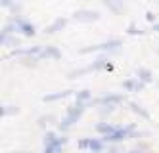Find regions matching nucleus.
Wrapping results in <instances>:
<instances>
[{"instance_id":"7","label":"nucleus","mask_w":159,"mask_h":153,"mask_svg":"<svg viewBox=\"0 0 159 153\" xmlns=\"http://www.w3.org/2000/svg\"><path fill=\"white\" fill-rule=\"evenodd\" d=\"M136 86H138V84H136L134 80H129V82H125V88H130V90H132V88H136Z\"/></svg>"},{"instance_id":"1","label":"nucleus","mask_w":159,"mask_h":153,"mask_svg":"<svg viewBox=\"0 0 159 153\" xmlns=\"http://www.w3.org/2000/svg\"><path fill=\"white\" fill-rule=\"evenodd\" d=\"M75 19L77 21H96L100 19V14L94 10H79L75 11Z\"/></svg>"},{"instance_id":"5","label":"nucleus","mask_w":159,"mask_h":153,"mask_svg":"<svg viewBox=\"0 0 159 153\" xmlns=\"http://www.w3.org/2000/svg\"><path fill=\"white\" fill-rule=\"evenodd\" d=\"M138 77H140L142 80H146V82H150V80H152L150 71H146V69H140V71H138Z\"/></svg>"},{"instance_id":"8","label":"nucleus","mask_w":159,"mask_h":153,"mask_svg":"<svg viewBox=\"0 0 159 153\" xmlns=\"http://www.w3.org/2000/svg\"><path fill=\"white\" fill-rule=\"evenodd\" d=\"M146 16H148V19H150V21H153V19H155V17H153V14H152V11H148Z\"/></svg>"},{"instance_id":"4","label":"nucleus","mask_w":159,"mask_h":153,"mask_svg":"<svg viewBox=\"0 0 159 153\" xmlns=\"http://www.w3.org/2000/svg\"><path fill=\"white\" fill-rule=\"evenodd\" d=\"M61 27H65V19H58V21H56L54 25H50L46 31H48V33H56V31H58V29H61Z\"/></svg>"},{"instance_id":"2","label":"nucleus","mask_w":159,"mask_h":153,"mask_svg":"<svg viewBox=\"0 0 159 153\" xmlns=\"http://www.w3.org/2000/svg\"><path fill=\"white\" fill-rule=\"evenodd\" d=\"M104 4L107 8H111L115 14H121V11H123V2H121V0H104Z\"/></svg>"},{"instance_id":"3","label":"nucleus","mask_w":159,"mask_h":153,"mask_svg":"<svg viewBox=\"0 0 159 153\" xmlns=\"http://www.w3.org/2000/svg\"><path fill=\"white\" fill-rule=\"evenodd\" d=\"M17 25H19V29L23 31L27 37H31L33 33H35V29H33V25H29V23H25V21H17Z\"/></svg>"},{"instance_id":"6","label":"nucleus","mask_w":159,"mask_h":153,"mask_svg":"<svg viewBox=\"0 0 159 153\" xmlns=\"http://www.w3.org/2000/svg\"><path fill=\"white\" fill-rule=\"evenodd\" d=\"M44 56H48V57H56V60H58V57H60V52L56 50V48H48L46 52H44Z\"/></svg>"},{"instance_id":"9","label":"nucleus","mask_w":159,"mask_h":153,"mask_svg":"<svg viewBox=\"0 0 159 153\" xmlns=\"http://www.w3.org/2000/svg\"><path fill=\"white\" fill-rule=\"evenodd\" d=\"M2 4H4V6H10L12 2H10V0H2Z\"/></svg>"}]
</instances>
